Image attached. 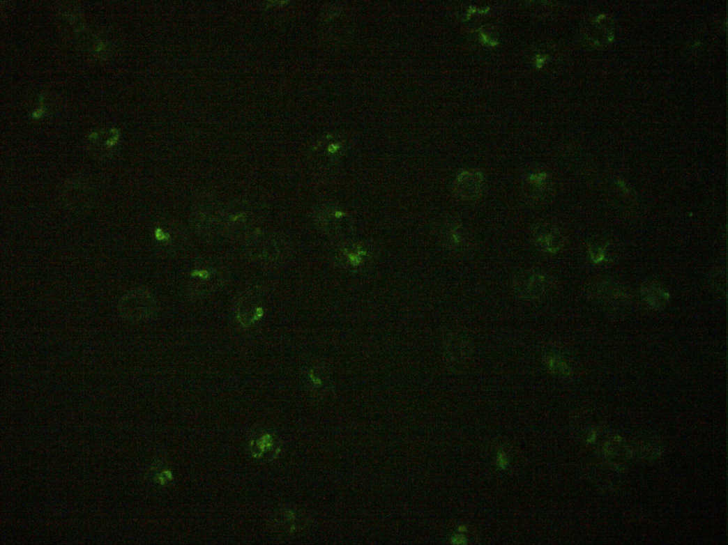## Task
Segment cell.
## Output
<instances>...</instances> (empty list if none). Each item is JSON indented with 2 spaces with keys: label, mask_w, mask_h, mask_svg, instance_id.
Wrapping results in <instances>:
<instances>
[{
  "label": "cell",
  "mask_w": 728,
  "mask_h": 545,
  "mask_svg": "<svg viewBox=\"0 0 728 545\" xmlns=\"http://www.w3.org/2000/svg\"><path fill=\"white\" fill-rule=\"evenodd\" d=\"M514 289L522 299L538 300L547 296L554 286L552 277L539 270L521 272L514 279Z\"/></svg>",
  "instance_id": "1"
},
{
  "label": "cell",
  "mask_w": 728,
  "mask_h": 545,
  "mask_svg": "<svg viewBox=\"0 0 728 545\" xmlns=\"http://www.w3.org/2000/svg\"><path fill=\"white\" fill-rule=\"evenodd\" d=\"M152 298L142 290H135L119 302V312L121 317L130 321H138L148 317L153 312Z\"/></svg>",
  "instance_id": "2"
},
{
  "label": "cell",
  "mask_w": 728,
  "mask_h": 545,
  "mask_svg": "<svg viewBox=\"0 0 728 545\" xmlns=\"http://www.w3.org/2000/svg\"><path fill=\"white\" fill-rule=\"evenodd\" d=\"M485 178L476 170H464L455 178L454 191L456 197L466 203L478 201L484 191Z\"/></svg>",
  "instance_id": "3"
},
{
  "label": "cell",
  "mask_w": 728,
  "mask_h": 545,
  "mask_svg": "<svg viewBox=\"0 0 728 545\" xmlns=\"http://www.w3.org/2000/svg\"><path fill=\"white\" fill-rule=\"evenodd\" d=\"M473 350L471 340L466 333L453 335L446 347V359L451 369L456 372L465 370L472 359Z\"/></svg>",
  "instance_id": "4"
},
{
  "label": "cell",
  "mask_w": 728,
  "mask_h": 545,
  "mask_svg": "<svg viewBox=\"0 0 728 545\" xmlns=\"http://www.w3.org/2000/svg\"><path fill=\"white\" fill-rule=\"evenodd\" d=\"M532 237L540 250L551 255L559 252L564 244L561 230L550 223H540L534 227Z\"/></svg>",
  "instance_id": "5"
},
{
  "label": "cell",
  "mask_w": 728,
  "mask_h": 545,
  "mask_svg": "<svg viewBox=\"0 0 728 545\" xmlns=\"http://www.w3.org/2000/svg\"><path fill=\"white\" fill-rule=\"evenodd\" d=\"M523 188L526 197L533 201L542 203L548 201L553 193L552 177L546 172H533L526 177Z\"/></svg>",
  "instance_id": "6"
},
{
  "label": "cell",
  "mask_w": 728,
  "mask_h": 545,
  "mask_svg": "<svg viewBox=\"0 0 728 545\" xmlns=\"http://www.w3.org/2000/svg\"><path fill=\"white\" fill-rule=\"evenodd\" d=\"M448 244L455 251L463 250L467 245V234L461 224L454 222L447 227Z\"/></svg>",
  "instance_id": "7"
},
{
  "label": "cell",
  "mask_w": 728,
  "mask_h": 545,
  "mask_svg": "<svg viewBox=\"0 0 728 545\" xmlns=\"http://www.w3.org/2000/svg\"><path fill=\"white\" fill-rule=\"evenodd\" d=\"M545 363L546 368L554 375L567 376L570 374V369L567 362L559 355L550 354L546 356Z\"/></svg>",
  "instance_id": "8"
},
{
  "label": "cell",
  "mask_w": 728,
  "mask_h": 545,
  "mask_svg": "<svg viewBox=\"0 0 728 545\" xmlns=\"http://www.w3.org/2000/svg\"><path fill=\"white\" fill-rule=\"evenodd\" d=\"M496 465L500 470H504L509 466V459L506 452L501 450L497 452L496 455Z\"/></svg>",
  "instance_id": "9"
},
{
  "label": "cell",
  "mask_w": 728,
  "mask_h": 545,
  "mask_svg": "<svg viewBox=\"0 0 728 545\" xmlns=\"http://www.w3.org/2000/svg\"><path fill=\"white\" fill-rule=\"evenodd\" d=\"M451 542L453 544L464 545L467 543V539L464 534L457 532L452 537Z\"/></svg>",
  "instance_id": "10"
},
{
  "label": "cell",
  "mask_w": 728,
  "mask_h": 545,
  "mask_svg": "<svg viewBox=\"0 0 728 545\" xmlns=\"http://www.w3.org/2000/svg\"><path fill=\"white\" fill-rule=\"evenodd\" d=\"M43 113H44V111L43 110V109H40V110L36 111V112H35L33 113V118H40V117L42 116V115L43 114Z\"/></svg>",
  "instance_id": "11"
},
{
  "label": "cell",
  "mask_w": 728,
  "mask_h": 545,
  "mask_svg": "<svg viewBox=\"0 0 728 545\" xmlns=\"http://www.w3.org/2000/svg\"><path fill=\"white\" fill-rule=\"evenodd\" d=\"M467 532L466 525H462L457 528V532L465 534Z\"/></svg>",
  "instance_id": "12"
}]
</instances>
